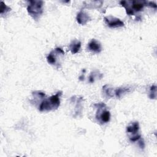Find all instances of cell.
Listing matches in <instances>:
<instances>
[{"mask_svg":"<svg viewBox=\"0 0 157 157\" xmlns=\"http://www.w3.org/2000/svg\"><path fill=\"white\" fill-rule=\"evenodd\" d=\"M62 95V91L57 92L55 95L44 99L40 104L39 110L40 112H48L56 110L60 105V98Z\"/></svg>","mask_w":157,"mask_h":157,"instance_id":"6da1fadb","label":"cell"},{"mask_svg":"<svg viewBox=\"0 0 157 157\" xmlns=\"http://www.w3.org/2000/svg\"><path fill=\"white\" fill-rule=\"evenodd\" d=\"M120 4L125 9L126 13L129 15H134L135 12L142 11L147 1H121Z\"/></svg>","mask_w":157,"mask_h":157,"instance_id":"7a4b0ae2","label":"cell"},{"mask_svg":"<svg viewBox=\"0 0 157 157\" xmlns=\"http://www.w3.org/2000/svg\"><path fill=\"white\" fill-rule=\"evenodd\" d=\"M27 7V11L29 15L35 20H37L43 13V1H29Z\"/></svg>","mask_w":157,"mask_h":157,"instance_id":"3957f363","label":"cell"},{"mask_svg":"<svg viewBox=\"0 0 157 157\" xmlns=\"http://www.w3.org/2000/svg\"><path fill=\"white\" fill-rule=\"evenodd\" d=\"M97 106L98 111L96 115V120L102 124L108 123L110 119V113L105 108V104L100 102L95 104Z\"/></svg>","mask_w":157,"mask_h":157,"instance_id":"277c9868","label":"cell"},{"mask_svg":"<svg viewBox=\"0 0 157 157\" xmlns=\"http://www.w3.org/2000/svg\"><path fill=\"white\" fill-rule=\"evenodd\" d=\"M64 55V50L61 48L56 47L48 55L47 57V61L51 65H59V64H60L59 61V58L63 56Z\"/></svg>","mask_w":157,"mask_h":157,"instance_id":"5b68a950","label":"cell"},{"mask_svg":"<svg viewBox=\"0 0 157 157\" xmlns=\"http://www.w3.org/2000/svg\"><path fill=\"white\" fill-rule=\"evenodd\" d=\"M104 21L108 26L110 28H120L124 26V23L120 18L112 15H109L104 17Z\"/></svg>","mask_w":157,"mask_h":157,"instance_id":"8992f818","label":"cell"},{"mask_svg":"<svg viewBox=\"0 0 157 157\" xmlns=\"http://www.w3.org/2000/svg\"><path fill=\"white\" fill-rule=\"evenodd\" d=\"M88 49L91 52L99 53L102 50V46L101 43L98 40L93 39L88 44Z\"/></svg>","mask_w":157,"mask_h":157,"instance_id":"52a82bcc","label":"cell"},{"mask_svg":"<svg viewBox=\"0 0 157 157\" xmlns=\"http://www.w3.org/2000/svg\"><path fill=\"white\" fill-rule=\"evenodd\" d=\"M76 20L77 23L80 25H85L90 20V17L86 12L81 10L77 13Z\"/></svg>","mask_w":157,"mask_h":157,"instance_id":"ba28073f","label":"cell"},{"mask_svg":"<svg viewBox=\"0 0 157 157\" xmlns=\"http://www.w3.org/2000/svg\"><path fill=\"white\" fill-rule=\"evenodd\" d=\"M139 130V124L137 121L131 123L126 128L127 132L129 134H132V136H131L129 137L138 135Z\"/></svg>","mask_w":157,"mask_h":157,"instance_id":"9c48e42d","label":"cell"},{"mask_svg":"<svg viewBox=\"0 0 157 157\" xmlns=\"http://www.w3.org/2000/svg\"><path fill=\"white\" fill-rule=\"evenodd\" d=\"M69 48L72 54H75L79 52L81 48V42L78 40H72L69 45Z\"/></svg>","mask_w":157,"mask_h":157,"instance_id":"30bf717a","label":"cell"},{"mask_svg":"<svg viewBox=\"0 0 157 157\" xmlns=\"http://www.w3.org/2000/svg\"><path fill=\"white\" fill-rule=\"evenodd\" d=\"M131 88L129 87H120L116 89L114 91V94L117 98H120L123 94L130 91Z\"/></svg>","mask_w":157,"mask_h":157,"instance_id":"8fae6325","label":"cell"},{"mask_svg":"<svg viewBox=\"0 0 157 157\" xmlns=\"http://www.w3.org/2000/svg\"><path fill=\"white\" fill-rule=\"evenodd\" d=\"M11 10V9L8 7L6 4L4 3L3 1L1 2V9H0V11H1V14L3 15L4 13L6 14L8 12H9Z\"/></svg>","mask_w":157,"mask_h":157,"instance_id":"7c38bea8","label":"cell"},{"mask_svg":"<svg viewBox=\"0 0 157 157\" xmlns=\"http://www.w3.org/2000/svg\"><path fill=\"white\" fill-rule=\"evenodd\" d=\"M149 97L150 99H155L156 98V85H152L150 89Z\"/></svg>","mask_w":157,"mask_h":157,"instance_id":"4fadbf2b","label":"cell"},{"mask_svg":"<svg viewBox=\"0 0 157 157\" xmlns=\"http://www.w3.org/2000/svg\"><path fill=\"white\" fill-rule=\"evenodd\" d=\"M97 73H98V72H95L94 71L91 73V74H90V77H89V82H90V83H93V82H94V80H95L96 77H99V75L98 76V75H96Z\"/></svg>","mask_w":157,"mask_h":157,"instance_id":"5bb4252c","label":"cell"},{"mask_svg":"<svg viewBox=\"0 0 157 157\" xmlns=\"http://www.w3.org/2000/svg\"><path fill=\"white\" fill-rule=\"evenodd\" d=\"M139 145L141 148H144L145 147V143L142 139H140V140H139Z\"/></svg>","mask_w":157,"mask_h":157,"instance_id":"9a60e30c","label":"cell"}]
</instances>
